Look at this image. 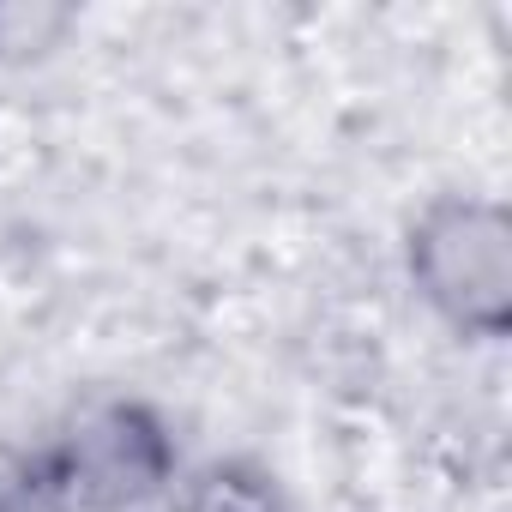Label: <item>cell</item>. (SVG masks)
I'll list each match as a JSON object with an SVG mask.
<instances>
[{
    "label": "cell",
    "mask_w": 512,
    "mask_h": 512,
    "mask_svg": "<svg viewBox=\"0 0 512 512\" xmlns=\"http://www.w3.org/2000/svg\"><path fill=\"white\" fill-rule=\"evenodd\" d=\"M175 434L139 398H91L43 452L49 512H139L175 488Z\"/></svg>",
    "instance_id": "cell-1"
},
{
    "label": "cell",
    "mask_w": 512,
    "mask_h": 512,
    "mask_svg": "<svg viewBox=\"0 0 512 512\" xmlns=\"http://www.w3.org/2000/svg\"><path fill=\"white\" fill-rule=\"evenodd\" d=\"M404 272L416 296L470 338H506L512 326V217L482 193H440L404 235Z\"/></svg>",
    "instance_id": "cell-2"
},
{
    "label": "cell",
    "mask_w": 512,
    "mask_h": 512,
    "mask_svg": "<svg viewBox=\"0 0 512 512\" xmlns=\"http://www.w3.org/2000/svg\"><path fill=\"white\" fill-rule=\"evenodd\" d=\"M175 512H290L278 476L253 458H205L199 470L175 476Z\"/></svg>",
    "instance_id": "cell-3"
},
{
    "label": "cell",
    "mask_w": 512,
    "mask_h": 512,
    "mask_svg": "<svg viewBox=\"0 0 512 512\" xmlns=\"http://www.w3.org/2000/svg\"><path fill=\"white\" fill-rule=\"evenodd\" d=\"M0 512H43V482H37V452L0 440Z\"/></svg>",
    "instance_id": "cell-4"
}]
</instances>
